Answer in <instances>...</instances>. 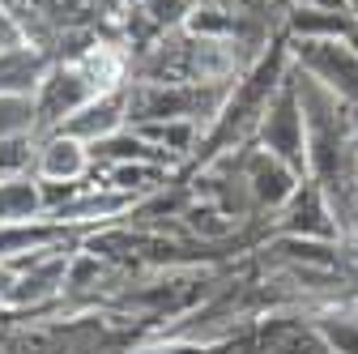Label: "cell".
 Segmentation results:
<instances>
[{"label": "cell", "instance_id": "3", "mask_svg": "<svg viewBox=\"0 0 358 354\" xmlns=\"http://www.w3.org/2000/svg\"><path fill=\"white\" fill-rule=\"evenodd\" d=\"M30 103L17 99V94H0V137H13V132H22L30 124Z\"/></svg>", "mask_w": 358, "mask_h": 354}, {"label": "cell", "instance_id": "2", "mask_svg": "<svg viewBox=\"0 0 358 354\" xmlns=\"http://www.w3.org/2000/svg\"><path fill=\"white\" fill-rule=\"evenodd\" d=\"M120 120V107L115 99H103V103H85L81 115L69 124V137H103V132H111Z\"/></svg>", "mask_w": 358, "mask_h": 354}, {"label": "cell", "instance_id": "1", "mask_svg": "<svg viewBox=\"0 0 358 354\" xmlns=\"http://www.w3.org/2000/svg\"><path fill=\"white\" fill-rule=\"evenodd\" d=\"M85 167V150L77 146V137H64V141H52L48 154H43V175L52 180H73Z\"/></svg>", "mask_w": 358, "mask_h": 354}, {"label": "cell", "instance_id": "4", "mask_svg": "<svg viewBox=\"0 0 358 354\" xmlns=\"http://www.w3.org/2000/svg\"><path fill=\"white\" fill-rule=\"evenodd\" d=\"M9 48H13V26L0 17V52H9Z\"/></svg>", "mask_w": 358, "mask_h": 354}]
</instances>
